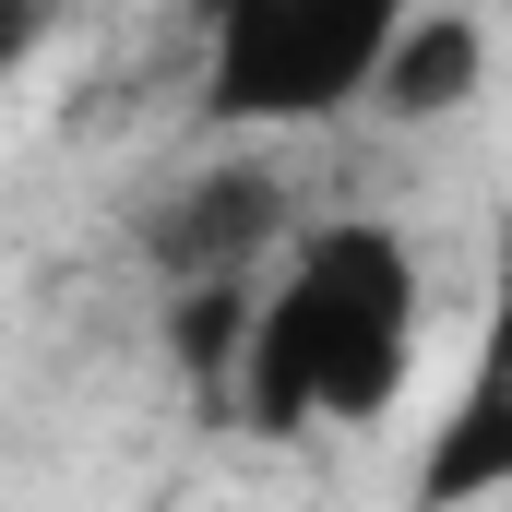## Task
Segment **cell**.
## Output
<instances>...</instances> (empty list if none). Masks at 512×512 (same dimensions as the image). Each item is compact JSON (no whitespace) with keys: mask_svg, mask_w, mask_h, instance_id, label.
<instances>
[{"mask_svg":"<svg viewBox=\"0 0 512 512\" xmlns=\"http://www.w3.org/2000/svg\"><path fill=\"white\" fill-rule=\"evenodd\" d=\"M417 334H429V274L405 251V227L334 215V227L286 239V262L262 274L227 405L262 441H286V429H382L405 405Z\"/></svg>","mask_w":512,"mask_h":512,"instance_id":"1","label":"cell"},{"mask_svg":"<svg viewBox=\"0 0 512 512\" xmlns=\"http://www.w3.org/2000/svg\"><path fill=\"white\" fill-rule=\"evenodd\" d=\"M489 501H512V262L489 286L477 358H465L453 405L429 417V453L405 477V512H489Z\"/></svg>","mask_w":512,"mask_h":512,"instance_id":"4","label":"cell"},{"mask_svg":"<svg viewBox=\"0 0 512 512\" xmlns=\"http://www.w3.org/2000/svg\"><path fill=\"white\" fill-rule=\"evenodd\" d=\"M48 24H60V0H0V84L36 60V36H48Z\"/></svg>","mask_w":512,"mask_h":512,"instance_id":"6","label":"cell"},{"mask_svg":"<svg viewBox=\"0 0 512 512\" xmlns=\"http://www.w3.org/2000/svg\"><path fill=\"white\" fill-rule=\"evenodd\" d=\"M417 0H191L203 24V120L215 131H322L370 108L393 24Z\"/></svg>","mask_w":512,"mask_h":512,"instance_id":"2","label":"cell"},{"mask_svg":"<svg viewBox=\"0 0 512 512\" xmlns=\"http://www.w3.org/2000/svg\"><path fill=\"white\" fill-rule=\"evenodd\" d=\"M286 227H298V191L274 155H203L131 215V251L167 298H191V286H262L286 262Z\"/></svg>","mask_w":512,"mask_h":512,"instance_id":"3","label":"cell"},{"mask_svg":"<svg viewBox=\"0 0 512 512\" xmlns=\"http://www.w3.org/2000/svg\"><path fill=\"white\" fill-rule=\"evenodd\" d=\"M489 96V36H477V12H453V0H417L405 24H393L382 72H370V108L382 120H465Z\"/></svg>","mask_w":512,"mask_h":512,"instance_id":"5","label":"cell"}]
</instances>
